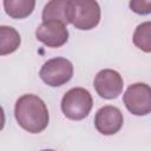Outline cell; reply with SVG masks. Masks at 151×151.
<instances>
[{
    "label": "cell",
    "instance_id": "6da1fadb",
    "mask_svg": "<svg viewBox=\"0 0 151 151\" xmlns=\"http://www.w3.org/2000/svg\"><path fill=\"white\" fill-rule=\"evenodd\" d=\"M14 116L18 124L29 133L44 131L50 122L46 104L34 94H24L15 101Z\"/></svg>",
    "mask_w": 151,
    "mask_h": 151
},
{
    "label": "cell",
    "instance_id": "7a4b0ae2",
    "mask_svg": "<svg viewBox=\"0 0 151 151\" xmlns=\"http://www.w3.org/2000/svg\"><path fill=\"white\" fill-rule=\"evenodd\" d=\"M68 22L78 29H92L100 21V7L97 1L68 0Z\"/></svg>",
    "mask_w": 151,
    "mask_h": 151
},
{
    "label": "cell",
    "instance_id": "3957f363",
    "mask_svg": "<svg viewBox=\"0 0 151 151\" xmlns=\"http://www.w3.org/2000/svg\"><path fill=\"white\" fill-rule=\"evenodd\" d=\"M93 100L91 93L83 87L68 90L61 99V111L64 116L72 120L86 118L92 109Z\"/></svg>",
    "mask_w": 151,
    "mask_h": 151
},
{
    "label": "cell",
    "instance_id": "277c9868",
    "mask_svg": "<svg viewBox=\"0 0 151 151\" xmlns=\"http://www.w3.org/2000/svg\"><path fill=\"white\" fill-rule=\"evenodd\" d=\"M39 76L45 84L52 87L61 86L71 80L73 76V65L68 59L57 57L47 60L42 65Z\"/></svg>",
    "mask_w": 151,
    "mask_h": 151
},
{
    "label": "cell",
    "instance_id": "5b68a950",
    "mask_svg": "<svg viewBox=\"0 0 151 151\" xmlns=\"http://www.w3.org/2000/svg\"><path fill=\"white\" fill-rule=\"evenodd\" d=\"M126 109L134 116L151 113V86L145 83H136L127 87L123 97Z\"/></svg>",
    "mask_w": 151,
    "mask_h": 151
},
{
    "label": "cell",
    "instance_id": "8992f818",
    "mask_svg": "<svg viewBox=\"0 0 151 151\" xmlns=\"http://www.w3.org/2000/svg\"><path fill=\"white\" fill-rule=\"evenodd\" d=\"M93 85L97 93L101 98L114 99L122 93L124 83L122 76L117 71L105 68L97 73Z\"/></svg>",
    "mask_w": 151,
    "mask_h": 151
},
{
    "label": "cell",
    "instance_id": "52a82bcc",
    "mask_svg": "<svg viewBox=\"0 0 151 151\" xmlns=\"http://www.w3.org/2000/svg\"><path fill=\"white\" fill-rule=\"evenodd\" d=\"M37 39L47 47H60L68 40V29L66 25L58 21H42L37 31Z\"/></svg>",
    "mask_w": 151,
    "mask_h": 151
},
{
    "label": "cell",
    "instance_id": "ba28073f",
    "mask_svg": "<svg viewBox=\"0 0 151 151\" xmlns=\"http://www.w3.org/2000/svg\"><path fill=\"white\" fill-rule=\"evenodd\" d=\"M124 123L123 113L116 106L106 105L100 107L94 117V126L101 134L111 136L117 133Z\"/></svg>",
    "mask_w": 151,
    "mask_h": 151
},
{
    "label": "cell",
    "instance_id": "9c48e42d",
    "mask_svg": "<svg viewBox=\"0 0 151 151\" xmlns=\"http://www.w3.org/2000/svg\"><path fill=\"white\" fill-rule=\"evenodd\" d=\"M68 0H52L48 1L42 9V21H58L64 25L68 22L67 14Z\"/></svg>",
    "mask_w": 151,
    "mask_h": 151
},
{
    "label": "cell",
    "instance_id": "30bf717a",
    "mask_svg": "<svg viewBox=\"0 0 151 151\" xmlns=\"http://www.w3.org/2000/svg\"><path fill=\"white\" fill-rule=\"evenodd\" d=\"M35 6L34 0H5L4 7L6 13L13 19H24L28 17Z\"/></svg>",
    "mask_w": 151,
    "mask_h": 151
},
{
    "label": "cell",
    "instance_id": "8fae6325",
    "mask_svg": "<svg viewBox=\"0 0 151 151\" xmlns=\"http://www.w3.org/2000/svg\"><path fill=\"white\" fill-rule=\"evenodd\" d=\"M20 35L11 26L0 27V54L6 55L14 52L20 45Z\"/></svg>",
    "mask_w": 151,
    "mask_h": 151
},
{
    "label": "cell",
    "instance_id": "7c38bea8",
    "mask_svg": "<svg viewBox=\"0 0 151 151\" xmlns=\"http://www.w3.org/2000/svg\"><path fill=\"white\" fill-rule=\"evenodd\" d=\"M133 44L143 52H151V21L142 22L133 33Z\"/></svg>",
    "mask_w": 151,
    "mask_h": 151
},
{
    "label": "cell",
    "instance_id": "4fadbf2b",
    "mask_svg": "<svg viewBox=\"0 0 151 151\" xmlns=\"http://www.w3.org/2000/svg\"><path fill=\"white\" fill-rule=\"evenodd\" d=\"M130 8L137 14H150L151 13V0H132L130 1Z\"/></svg>",
    "mask_w": 151,
    "mask_h": 151
},
{
    "label": "cell",
    "instance_id": "5bb4252c",
    "mask_svg": "<svg viewBox=\"0 0 151 151\" xmlns=\"http://www.w3.org/2000/svg\"><path fill=\"white\" fill-rule=\"evenodd\" d=\"M42 151H54V150H42Z\"/></svg>",
    "mask_w": 151,
    "mask_h": 151
}]
</instances>
